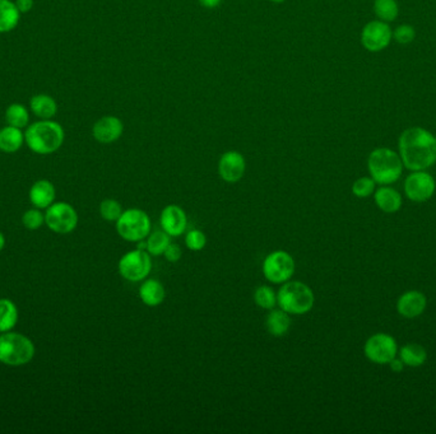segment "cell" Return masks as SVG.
<instances>
[{"instance_id":"1","label":"cell","mask_w":436,"mask_h":434,"mask_svg":"<svg viewBox=\"0 0 436 434\" xmlns=\"http://www.w3.org/2000/svg\"><path fill=\"white\" fill-rule=\"evenodd\" d=\"M399 157L410 171H425L436 162V137L424 128H408L399 137Z\"/></svg>"},{"instance_id":"2","label":"cell","mask_w":436,"mask_h":434,"mask_svg":"<svg viewBox=\"0 0 436 434\" xmlns=\"http://www.w3.org/2000/svg\"><path fill=\"white\" fill-rule=\"evenodd\" d=\"M64 138L63 126L50 119L31 124L24 133V143L33 153L46 155L60 149L64 143Z\"/></svg>"},{"instance_id":"3","label":"cell","mask_w":436,"mask_h":434,"mask_svg":"<svg viewBox=\"0 0 436 434\" xmlns=\"http://www.w3.org/2000/svg\"><path fill=\"white\" fill-rule=\"evenodd\" d=\"M403 163L399 153L390 148H376L367 158V169L370 177L378 185L394 184L403 172Z\"/></svg>"},{"instance_id":"4","label":"cell","mask_w":436,"mask_h":434,"mask_svg":"<svg viewBox=\"0 0 436 434\" xmlns=\"http://www.w3.org/2000/svg\"><path fill=\"white\" fill-rule=\"evenodd\" d=\"M36 353L33 340L19 332L0 334V363L9 367H21L31 362Z\"/></svg>"},{"instance_id":"5","label":"cell","mask_w":436,"mask_h":434,"mask_svg":"<svg viewBox=\"0 0 436 434\" xmlns=\"http://www.w3.org/2000/svg\"><path fill=\"white\" fill-rule=\"evenodd\" d=\"M314 303V292L305 283H283L277 292V305L289 314H307Z\"/></svg>"},{"instance_id":"6","label":"cell","mask_w":436,"mask_h":434,"mask_svg":"<svg viewBox=\"0 0 436 434\" xmlns=\"http://www.w3.org/2000/svg\"><path fill=\"white\" fill-rule=\"evenodd\" d=\"M151 218L145 210L138 208L122 211L120 218L116 220V232L125 241H143L151 234Z\"/></svg>"},{"instance_id":"7","label":"cell","mask_w":436,"mask_h":434,"mask_svg":"<svg viewBox=\"0 0 436 434\" xmlns=\"http://www.w3.org/2000/svg\"><path fill=\"white\" fill-rule=\"evenodd\" d=\"M152 260L151 255L145 249H133L128 254L122 255L118 270L121 276L128 282L137 283L145 281L151 273Z\"/></svg>"},{"instance_id":"8","label":"cell","mask_w":436,"mask_h":434,"mask_svg":"<svg viewBox=\"0 0 436 434\" xmlns=\"http://www.w3.org/2000/svg\"><path fill=\"white\" fill-rule=\"evenodd\" d=\"M262 269L268 282L283 284L289 282L295 273V260L289 252L277 249L266 255Z\"/></svg>"},{"instance_id":"9","label":"cell","mask_w":436,"mask_h":434,"mask_svg":"<svg viewBox=\"0 0 436 434\" xmlns=\"http://www.w3.org/2000/svg\"><path fill=\"white\" fill-rule=\"evenodd\" d=\"M45 225L55 234H72L78 225V213L68 202H54L45 211Z\"/></svg>"},{"instance_id":"10","label":"cell","mask_w":436,"mask_h":434,"mask_svg":"<svg viewBox=\"0 0 436 434\" xmlns=\"http://www.w3.org/2000/svg\"><path fill=\"white\" fill-rule=\"evenodd\" d=\"M365 357L376 364H388L398 354L396 339L384 332L374 334L363 346Z\"/></svg>"},{"instance_id":"11","label":"cell","mask_w":436,"mask_h":434,"mask_svg":"<svg viewBox=\"0 0 436 434\" xmlns=\"http://www.w3.org/2000/svg\"><path fill=\"white\" fill-rule=\"evenodd\" d=\"M435 190V180L426 171H412L404 181V194L413 202L430 200Z\"/></svg>"},{"instance_id":"12","label":"cell","mask_w":436,"mask_h":434,"mask_svg":"<svg viewBox=\"0 0 436 434\" xmlns=\"http://www.w3.org/2000/svg\"><path fill=\"white\" fill-rule=\"evenodd\" d=\"M392 37L393 32L387 22L372 21L363 28L361 44L367 51L379 53L389 46Z\"/></svg>"},{"instance_id":"13","label":"cell","mask_w":436,"mask_h":434,"mask_svg":"<svg viewBox=\"0 0 436 434\" xmlns=\"http://www.w3.org/2000/svg\"><path fill=\"white\" fill-rule=\"evenodd\" d=\"M246 169V162L242 153L228 151L218 161V173L228 184H236L242 180Z\"/></svg>"},{"instance_id":"14","label":"cell","mask_w":436,"mask_h":434,"mask_svg":"<svg viewBox=\"0 0 436 434\" xmlns=\"http://www.w3.org/2000/svg\"><path fill=\"white\" fill-rule=\"evenodd\" d=\"M124 133V124L116 116H104L97 120L92 128V135L101 144H111L120 139Z\"/></svg>"},{"instance_id":"15","label":"cell","mask_w":436,"mask_h":434,"mask_svg":"<svg viewBox=\"0 0 436 434\" xmlns=\"http://www.w3.org/2000/svg\"><path fill=\"white\" fill-rule=\"evenodd\" d=\"M160 225L170 237H178L186 231L188 227V217L185 210L181 207L171 204L163 208L160 217Z\"/></svg>"},{"instance_id":"16","label":"cell","mask_w":436,"mask_h":434,"mask_svg":"<svg viewBox=\"0 0 436 434\" xmlns=\"http://www.w3.org/2000/svg\"><path fill=\"white\" fill-rule=\"evenodd\" d=\"M428 298L420 290H407L397 302V311L404 319H416L425 312Z\"/></svg>"},{"instance_id":"17","label":"cell","mask_w":436,"mask_h":434,"mask_svg":"<svg viewBox=\"0 0 436 434\" xmlns=\"http://www.w3.org/2000/svg\"><path fill=\"white\" fill-rule=\"evenodd\" d=\"M28 196L35 208L48 209L51 204H54L57 191L54 185L48 180H39L31 186Z\"/></svg>"},{"instance_id":"18","label":"cell","mask_w":436,"mask_h":434,"mask_svg":"<svg viewBox=\"0 0 436 434\" xmlns=\"http://www.w3.org/2000/svg\"><path fill=\"white\" fill-rule=\"evenodd\" d=\"M374 200L376 207L387 214H393L402 207V196L396 189L389 185H381L374 193Z\"/></svg>"},{"instance_id":"19","label":"cell","mask_w":436,"mask_h":434,"mask_svg":"<svg viewBox=\"0 0 436 434\" xmlns=\"http://www.w3.org/2000/svg\"><path fill=\"white\" fill-rule=\"evenodd\" d=\"M139 298L148 307L161 305L166 298V290L160 281L147 279L139 287Z\"/></svg>"},{"instance_id":"20","label":"cell","mask_w":436,"mask_h":434,"mask_svg":"<svg viewBox=\"0 0 436 434\" xmlns=\"http://www.w3.org/2000/svg\"><path fill=\"white\" fill-rule=\"evenodd\" d=\"M290 314L284 312L281 308L278 310L272 308L271 312L266 316V331L275 338H281L283 335H286L290 329Z\"/></svg>"},{"instance_id":"21","label":"cell","mask_w":436,"mask_h":434,"mask_svg":"<svg viewBox=\"0 0 436 434\" xmlns=\"http://www.w3.org/2000/svg\"><path fill=\"white\" fill-rule=\"evenodd\" d=\"M30 107H31V111L42 120H50L57 115V101L45 93L35 95L31 98Z\"/></svg>"},{"instance_id":"22","label":"cell","mask_w":436,"mask_h":434,"mask_svg":"<svg viewBox=\"0 0 436 434\" xmlns=\"http://www.w3.org/2000/svg\"><path fill=\"white\" fill-rule=\"evenodd\" d=\"M398 355L404 366L411 367V368H417L424 366L428 359L426 349L420 344H415V343L402 346L398 352Z\"/></svg>"},{"instance_id":"23","label":"cell","mask_w":436,"mask_h":434,"mask_svg":"<svg viewBox=\"0 0 436 434\" xmlns=\"http://www.w3.org/2000/svg\"><path fill=\"white\" fill-rule=\"evenodd\" d=\"M24 143V133L22 129L7 125L0 129V151L4 153H16Z\"/></svg>"},{"instance_id":"24","label":"cell","mask_w":436,"mask_h":434,"mask_svg":"<svg viewBox=\"0 0 436 434\" xmlns=\"http://www.w3.org/2000/svg\"><path fill=\"white\" fill-rule=\"evenodd\" d=\"M21 19V13L15 1L0 0V33H7L16 28Z\"/></svg>"},{"instance_id":"25","label":"cell","mask_w":436,"mask_h":434,"mask_svg":"<svg viewBox=\"0 0 436 434\" xmlns=\"http://www.w3.org/2000/svg\"><path fill=\"white\" fill-rule=\"evenodd\" d=\"M18 308L8 298L0 299V334L8 332L16 328L18 322Z\"/></svg>"},{"instance_id":"26","label":"cell","mask_w":436,"mask_h":434,"mask_svg":"<svg viewBox=\"0 0 436 434\" xmlns=\"http://www.w3.org/2000/svg\"><path fill=\"white\" fill-rule=\"evenodd\" d=\"M6 121L10 126L18 129H24L28 126L30 113L28 110L21 104H12L6 110Z\"/></svg>"},{"instance_id":"27","label":"cell","mask_w":436,"mask_h":434,"mask_svg":"<svg viewBox=\"0 0 436 434\" xmlns=\"http://www.w3.org/2000/svg\"><path fill=\"white\" fill-rule=\"evenodd\" d=\"M145 243H147V252L151 256H161L171 241H170L169 234H166L163 229H160V231H154L152 234H148Z\"/></svg>"},{"instance_id":"28","label":"cell","mask_w":436,"mask_h":434,"mask_svg":"<svg viewBox=\"0 0 436 434\" xmlns=\"http://www.w3.org/2000/svg\"><path fill=\"white\" fill-rule=\"evenodd\" d=\"M374 13L383 22H393L398 17V4L396 0H375Z\"/></svg>"},{"instance_id":"29","label":"cell","mask_w":436,"mask_h":434,"mask_svg":"<svg viewBox=\"0 0 436 434\" xmlns=\"http://www.w3.org/2000/svg\"><path fill=\"white\" fill-rule=\"evenodd\" d=\"M255 305L263 310H272L277 305V293L268 285H262L254 293Z\"/></svg>"},{"instance_id":"30","label":"cell","mask_w":436,"mask_h":434,"mask_svg":"<svg viewBox=\"0 0 436 434\" xmlns=\"http://www.w3.org/2000/svg\"><path fill=\"white\" fill-rule=\"evenodd\" d=\"M100 214L107 222H116L122 214L120 202L115 199L102 200L100 204Z\"/></svg>"},{"instance_id":"31","label":"cell","mask_w":436,"mask_h":434,"mask_svg":"<svg viewBox=\"0 0 436 434\" xmlns=\"http://www.w3.org/2000/svg\"><path fill=\"white\" fill-rule=\"evenodd\" d=\"M375 186H376V182L372 180V177H360L352 185V194L356 198H367L375 193Z\"/></svg>"},{"instance_id":"32","label":"cell","mask_w":436,"mask_h":434,"mask_svg":"<svg viewBox=\"0 0 436 434\" xmlns=\"http://www.w3.org/2000/svg\"><path fill=\"white\" fill-rule=\"evenodd\" d=\"M22 223L27 229L36 231L45 223V214H42L41 209H37V208L27 210L24 211V217H22Z\"/></svg>"},{"instance_id":"33","label":"cell","mask_w":436,"mask_h":434,"mask_svg":"<svg viewBox=\"0 0 436 434\" xmlns=\"http://www.w3.org/2000/svg\"><path fill=\"white\" fill-rule=\"evenodd\" d=\"M185 245L190 251H201L207 245V236L199 229H192L185 236Z\"/></svg>"},{"instance_id":"34","label":"cell","mask_w":436,"mask_h":434,"mask_svg":"<svg viewBox=\"0 0 436 434\" xmlns=\"http://www.w3.org/2000/svg\"><path fill=\"white\" fill-rule=\"evenodd\" d=\"M394 40L401 44V45H408L416 37V31L415 28L410 24H401L399 27H397L396 31L393 32Z\"/></svg>"},{"instance_id":"35","label":"cell","mask_w":436,"mask_h":434,"mask_svg":"<svg viewBox=\"0 0 436 434\" xmlns=\"http://www.w3.org/2000/svg\"><path fill=\"white\" fill-rule=\"evenodd\" d=\"M181 255H183L181 247L176 243H170L167 249H165V252H163V256L170 263H178L179 260L181 258Z\"/></svg>"},{"instance_id":"36","label":"cell","mask_w":436,"mask_h":434,"mask_svg":"<svg viewBox=\"0 0 436 434\" xmlns=\"http://www.w3.org/2000/svg\"><path fill=\"white\" fill-rule=\"evenodd\" d=\"M15 3H16V7L18 8V10H19L21 15L31 12L33 8V4H35L33 0H16Z\"/></svg>"},{"instance_id":"37","label":"cell","mask_w":436,"mask_h":434,"mask_svg":"<svg viewBox=\"0 0 436 434\" xmlns=\"http://www.w3.org/2000/svg\"><path fill=\"white\" fill-rule=\"evenodd\" d=\"M389 364V367H390V370H393V372H396V373H399V372H402L403 370L404 366L403 362L399 359V358H394V359H392L390 362L388 363Z\"/></svg>"},{"instance_id":"38","label":"cell","mask_w":436,"mask_h":434,"mask_svg":"<svg viewBox=\"0 0 436 434\" xmlns=\"http://www.w3.org/2000/svg\"><path fill=\"white\" fill-rule=\"evenodd\" d=\"M222 0H199V3L202 4L204 8L213 9L218 7L221 4Z\"/></svg>"},{"instance_id":"39","label":"cell","mask_w":436,"mask_h":434,"mask_svg":"<svg viewBox=\"0 0 436 434\" xmlns=\"http://www.w3.org/2000/svg\"><path fill=\"white\" fill-rule=\"evenodd\" d=\"M4 246H6V237H4V234L0 232V251L4 249Z\"/></svg>"},{"instance_id":"40","label":"cell","mask_w":436,"mask_h":434,"mask_svg":"<svg viewBox=\"0 0 436 434\" xmlns=\"http://www.w3.org/2000/svg\"><path fill=\"white\" fill-rule=\"evenodd\" d=\"M271 1H273V3H277V4H281V3H284L286 0H271Z\"/></svg>"}]
</instances>
